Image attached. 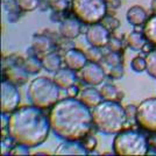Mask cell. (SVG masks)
<instances>
[{"mask_svg": "<svg viewBox=\"0 0 156 156\" xmlns=\"http://www.w3.org/2000/svg\"><path fill=\"white\" fill-rule=\"evenodd\" d=\"M8 134L18 144L34 148L44 142L50 132V120L36 106H23L8 118Z\"/></svg>", "mask_w": 156, "mask_h": 156, "instance_id": "cell-2", "label": "cell"}, {"mask_svg": "<svg viewBox=\"0 0 156 156\" xmlns=\"http://www.w3.org/2000/svg\"><path fill=\"white\" fill-rule=\"evenodd\" d=\"M130 65L135 72H143L144 70H147V62H146V58H142V57L133 58Z\"/></svg>", "mask_w": 156, "mask_h": 156, "instance_id": "cell-27", "label": "cell"}, {"mask_svg": "<svg viewBox=\"0 0 156 156\" xmlns=\"http://www.w3.org/2000/svg\"><path fill=\"white\" fill-rule=\"evenodd\" d=\"M25 69H21L19 66H12L7 69V77L9 80L13 82V84H23L27 82V73Z\"/></svg>", "mask_w": 156, "mask_h": 156, "instance_id": "cell-19", "label": "cell"}, {"mask_svg": "<svg viewBox=\"0 0 156 156\" xmlns=\"http://www.w3.org/2000/svg\"><path fill=\"white\" fill-rule=\"evenodd\" d=\"M11 155H29L28 147L23 146V144H19L11 150Z\"/></svg>", "mask_w": 156, "mask_h": 156, "instance_id": "cell-32", "label": "cell"}, {"mask_svg": "<svg viewBox=\"0 0 156 156\" xmlns=\"http://www.w3.org/2000/svg\"><path fill=\"white\" fill-rule=\"evenodd\" d=\"M42 62L39 58H36L35 56H30L25 61V64H23V69L26 70L28 73H37L41 71L42 69Z\"/></svg>", "mask_w": 156, "mask_h": 156, "instance_id": "cell-22", "label": "cell"}, {"mask_svg": "<svg viewBox=\"0 0 156 156\" xmlns=\"http://www.w3.org/2000/svg\"><path fill=\"white\" fill-rule=\"evenodd\" d=\"M113 150L119 156L146 155L148 153V140L136 130H125L114 137Z\"/></svg>", "mask_w": 156, "mask_h": 156, "instance_id": "cell-5", "label": "cell"}, {"mask_svg": "<svg viewBox=\"0 0 156 156\" xmlns=\"http://www.w3.org/2000/svg\"><path fill=\"white\" fill-rule=\"evenodd\" d=\"M20 103V93L15 84L2 80L1 82V113H12L18 108Z\"/></svg>", "mask_w": 156, "mask_h": 156, "instance_id": "cell-8", "label": "cell"}, {"mask_svg": "<svg viewBox=\"0 0 156 156\" xmlns=\"http://www.w3.org/2000/svg\"><path fill=\"white\" fill-rule=\"evenodd\" d=\"M143 34L148 42L156 46V14L150 16L149 19L146 21L144 28H143Z\"/></svg>", "mask_w": 156, "mask_h": 156, "instance_id": "cell-20", "label": "cell"}, {"mask_svg": "<svg viewBox=\"0 0 156 156\" xmlns=\"http://www.w3.org/2000/svg\"><path fill=\"white\" fill-rule=\"evenodd\" d=\"M33 48L40 54L47 55L51 51L52 49V42L44 35H35L33 37Z\"/></svg>", "mask_w": 156, "mask_h": 156, "instance_id": "cell-17", "label": "cell"}, {"mask_svg": "<svg viewBox=\"0 0 156 156\" xmlns=\"http://www.w3.org/2000/svg\"><path fill=\"white\" fill-rule=\"evenodd\" d=\"M105 61L106 64H108L110 66H117L121 64V56L118 51H112L105 56Z\"/></svg>", "mask_w": 156, "mask_h": 156, "instance_id": "cell-28", "label": "cell"}, {"mask_svg": "<svg viewBox=\"0 0 156 156\" xmlns=\"http://www.w3.org/2000/svg\"><path fill=\"white\" fill-rule=\"evenodd\" d=\"M93 125L104 134L120 133L127 121L126 110L114 100H105L93 107Z\"/></svg>", "mask_w": 156, "mask_h": 156, "instance_id": "cell-3", "label": "cell"}, {"mask_svg": "<svg viewBox=\"0 0 156 156\" xmlns=\"http://www.w3.org/2000/svg\"><path fill=\"white\" fill-rule=\"evenodd\" d=\"M64 63L71 70H82L87 63V57L78 49H69L64 55Z\"/></svg>", "mask_w": 156, "mask_h": 156, "instance_id": "cell-11", "label": "cell"}, {"mask_svg": "<svg viewBox=\"0 0 156 156\" xmlns=\"http://www.w3.org/2000/svg\"><path fill=\"white\" fill-rule=\"evenodd\" d=\"M59 89L55 80L47 77H37L29 84L27 94L32 105L39 108H48L58 101Z\"/></svg>", "mask_w": 156, "mask_h": 156, "instance_id": "cell-4", "label": "cell"}, {"mask_svg": "<svg viewBox=\"0 0 156 156\" xmlns=\"http://www.w3.org/2000/svg\"><path fill=\"white\" fill-rule=\"evenodd\" d=\"M18 6L25 12H32L39 7L40 0H16Z\"/></svg>", "mask_w": 156, "mask_h": 156, "instance_id": "cell-25", "label": "cell"}, {"mask_svg": "<svg viewBox=\"0 0 156 156\" xmlns=\"http://www.w3.org/2000/svg\"><path fill=\"white\" fill-rule=\"evenodd\" d=\"M108 75L113 78H120L124 75V69L122 65H117V66H111V70L108 71Z\"/></svg>", "mask_w": 156, "mask_h": 156, "instance_id": "cell-31", "label": "cell"}, {"mask_svg": "<svg viewBox=\"0 0 156 156\" xmlns=\"http://www.w3.org/2000/svg\"><path fill=\"white\" fill-rule=\"evenodd\" d=\"M126 115H127V119H136V107L133 106V105H128L126 108Z\"/></svg>", "mask_w": 156, "mask_h": 156, "instance_id": "cell-34", "label": "cell"}, {"mask_svg": "<svg viewBox=\"0 0 156 156\" xmlns=\"http://www.w3.org/2000/svg\"><path fill=\"white\" fill-rule=\"evenodd\" d=\"M136 121L143 129L156 133V98H148L139 104Z\"/></svg>", "mask_w": 156, "mask_h": 156, "instance_id": "cell-7", "label": "cell"}, {"mask_svg": "<svg viewBox=\"0 0 156 156\" xmlns=\"http://www.w3.org/2000/svg\"><path fill=\"white\" fill-rule=\"evenodd\" d=\"M104 26L108 29V30H114L115 28H118L119 27V25H120V22H119V20L114 19V18H111V16H105L104 19Z\"/></svg>", "mask_w": 156, "mask_h": 156, "instance_id": "cell-30", "label": "cell"}, {"mask_svg": "<svg viewBox=\"0 0 156 156\" xmlns=\"http://www.w3.org/2000/svg\"><path fill=\"white\" fill-rule=\"evenodd\" d=\"M108 47L112 51H120L121 48H122V44L120 42V40L115 39V37H111L110 41H108Z\"/></svg>", "mask_w": 156, "mask_h": 156, "instance_id": "cell-33", "label": "cell"}, {"mask_svg": "<svg viewBox=\"0 0 156 156\" xmlns=\"http://www.w3.org/2000/svg\"><path fill=\"white\" fill-rule=\"evenodd\" d=\"M86 57L87 59L90 61V62H99L100 59L103 58V52L101 50L98 48V47H93L91 46V48H89L87 50H86Z\"/></svg>", "mask_w": 156, "mask_h": 156, "instance_id": "cell-26", "label": "cell"}, {"mask_svg": "<svg viewBox=\"0 0 156 156\" xmlns=\"http://www.w3.org/2000/svg\"><path fill=\"white\" fill-rule=\"evenodd\" d=\"M148 143H151V144H154L153 147H155V148H156V137H151Z\"/></svg>", "mask_w": 156, "mask_h": 156, "instance_id": "cell-37", "label": "cell"}, {"mask_svg": "<svg viewBox=\"0 0 156 156\" xmlns=\"http://www.w3.org/2000/svg\"><path fill=\"white\" fill-rule=\"evenodd\" d=\"M72 11L79 21L93 25L106 16L107 4L106 0H72Z\"/></svg>", "mask_w": 156, "mask_h": 156, "instance_id": "cell-6", "label": "cell"}, {"mask_svg": "<svg viewBox=\"0 0 156 156\" xmlns=\"http://www.w3.org/2000/svg\"><path fill=\"white\" fill-rule=\"evenodd\" d=\"M110 39V30L99 22L91 25L86 32V40L93 47H105L106 44H108Z\"/></svg>", "mask_w": 156, "mask_h": 156, "instance_id": "cell-9", "label": "cell"}, {"mask_svg": "<svg viewBox=\"0 0 156 156\" xmlns=\"http://www.w3.org/2000/svg\"><path fill=\"white\" fill-rule=\"evenodd\" d=\"M66 92H68V96L71 98H76L78 94V87L75 86V85H71L70 87L66 89Z\"/></svg>", "mask_w": 156, "mask_h": 156, "instance_id": "cell-35", "label": "cell"}, {"mask_svg": "<svg viewBox=\"0 0 156 156\" xmlns=\"http://www.w3.org/2000/svg\"><path fill=\"white\" fill-rule=\"evenodd\" d=\"M55 83L58 85L61 89H68L76 82V76L70 68L68 69H59L56 71L54 76Z\"/></svg>", "mask_w": 156, "mask_h": 156, "instance_id": "cell-15", "label": "cell"}, {"mask_svg": "<svg viewBox=\"0 0 156 156\" xmlns=\"http://www.w3.org/2000/svg\"><path fill=\"white\" fill-rule=\"evenodd\" d=\"M146 62H147L146 71L148 72L151 77L156 79V49L148 52V55L146 56Z\"/></svg>", "mask_w": 156, "mask_h": 156, "instance_id": "cell-24", "label": "cell"}, {"mask_svg": "<svg viewBox=\"0 0 156 156\" xmlns=\"http://www.w3.org/2000/svg\"><path fill=\"white\" fill-rule=\"evenodd\" d=\"M49 5L56 12H63L69 5L68 0H49Z\"/></svg>", "mask_w": 156, "mask_h": 156, "instance_id": "cell-29", "label": "cell"}, {"mask_svg": "<svg viewBox=\"0 0 156 156\" xmlns=\"http://www.w3.org/2000/svg\"><path fill=\"white\" fill-rule=\"evenodd\" d=\"M127 21L132 26H141L147 21V12L141 6H132L127 11Z\"/></svg>", "mask_w": 156, "mask_h": 156, "instance_id": "cell-16", "label": "cell"}, {"mask_svg": "<svg viewBox=\"0 0 156 156\" xmlns=\"http://www.w3.org/2000/svg\"><path fill=\"white\" fill-rule=\"evenodd\" d=\"M82 71V78L86 84L99 85L103 83L105 78V72L103 68L96 62H89L84 65Z\"/></svg>", "mask_w": 156, "mask_h": 156, "instance_id": "cell-10", "label": "cell"}, {"mask_svg": "<svg viewBox=\"0 0 156 156\" xmlns=\"http://www.w3.org/2000/svg\"><path fill=\"white\" fill-rule=\"evenodd\" d=\"M146 41H147V39L144 37V35L140 34L139 32H132L127 36V44L134 50L142 49L146 44Z\"/></svg>", "mask_w": 156, "mask_h": 156, "instance_id": "cell-21", "label": "cell"}, {"mask_svg": "<svg viewBox=\"0 0 156 156\" xmlns=\"http://www.w3.org/2000/svg\"><path fill=\"white\" fill-rule=\"evenodd\" d=\"M61 57H59L57 54L55 52H49L44 55V57L42 59V64H43V68L47 69L48 71H57L61 69Z\"/></svg>", "mask_w": 156, "mask_h": 156, "instance_id": "cell-18", "label": "cell"}, {"mask_svg": "<svg viewBox=\"0 0 156 156\" xmlns=\"http://www.w3.org/2000/svg\"><path fill=\"white\" fill-rule=\"evenodd\" d=\"M56 155H86L87 149L76 141H65L55 150Z\"/></svg>", "mask_w": 156, "mask_h": 156, "instance_id": "cell-12", "label": "cell"}, {"mask_svg": "<svg viewBox=\"0 0 156 156\" xmlns=\"http://www.w3.org/2000/svg\"><path fill=\"white\" fill-rule=\"evenodd\" d=\"M49 120L52 132L64 141L84 139L93 125L90 107L71 97L58 100L52 106Z\"/></svg>", "mask_w": 156, "mask_h": 156, "instance_id": "cell-1", "label": "cell"}, {"mask_svg": "<svg viewBox=\"0 0 156 156\" xmlns=\"http://www.w3.org/2000/svg\"><path fill=\"white\" fill-rule=\"evenodd\" d=\"M101 99H103V96L100 91H98L94 87H85L79 94V100L90 108H93L98 104H100Z\"/></svg>", "mask_w": 156, "mask_h": 156, "instance_id": "cell-14", "label": "cell"}, {"mask_svg": "<svg viewBox=\"0 0 156 156\" xmlns=\"http://www.w3.org/2000/svg\"><path fill=\"white\" fill-rule=\"evenodd\" d=\"M80 22L76 19H66L59 26V33L65 39H76L80 34Z\"/></svg>", "mask_w": 156, "mask_h": 156, "instance_id": "cell-13", "label": "cell"}, {"mask_svg": "<svg viewBox=\"0 0 156 156\" xmlns=\"http://www.w3.org/2000/svg\"><path fill=\"white\" fill-rule=\"evenodd\" d=\"M100 93L105 100H115L118 98V89L112 84H105L100 87Z\"/></svg>", "mask_w": 156, "mask_h": 156, "instance_id": "cell-23", "label": "cell"}, {"mask_svg": "<svg viewBox=\"0 0 156 156\" xmlns=\"http://www.w3.org/2000/svg\"><path fill=\"white\" fill-rule=\"evenodd\" d=\"M150 6H151V9H153V12L156 14V0H151V2H150Z\"/></svg>", "mask_w": 156, "mask_h": 156, "instance_id": "cell-36", "label": "cell"}]
</instances>
